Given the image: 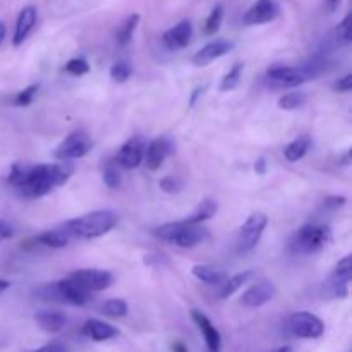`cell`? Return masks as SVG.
I'll return each mask as SVG.
<instances>
[{
	"mask_svg": "<svg viewBox=\"0 0 352 352\" xmlns=\"http://www.w3.org/2000/svg\"><path fill=\"white\" fill-rule=\"evenodd\" d=\"M254 170H256L258 174H265V170H267V162H265V158H260V160L254 164Z\"/></svg>",
	"mask_w": 352,
	"mask_h": 352,
	"instance_id": "b9f144b4",
	"label": "cell"
},
{
	"mask_svg": "<svg viewBox=\"0 0 352 352\" xmlns=\"http://www.w3.org/2000/svg\"><path fill=\"white\" fill-rule=\"evenodd\" d=\"M9 287H10V282L2 280V278H0V294H2V292H6Z\"/></svg>",
	"mask_w": 352,
	"mask_h": 352,
	"instance_id": "ee69618b",
	"label": "cell"
},
{
	"mask_svg": "<svg viewBox=\"0 0 352 352\" xmlns=\"http://www.w3.org/2000/svg\"><path fill=\"white\" fill-rule=\"evenodd\" d=\"M3 38H6V26H3V24L0 23V45H2Z\"/></svg>",
	"mask_w": 352,
	"mask_h": 352,
	"instance_id": "f6af8a7d",
	"label": "cell"
},
{
	"mask_svg": "<svg viewBox=\"0 0 352 352\" xmlns=\"http://www.w3.org/2000/svg\"><path fill=\"white\" fill-rule=\"evenodd\" d=\"M138 23H140V14H131V16H127L124 19V23L117 30V43L120 47H126V45L131 43L134 31L138 28Z\"/></svg>",
	"mask_w": 352,
	"mask_h": 352,
	"instance_id": "d4e9b609",
	"label": "cell"
},
{
	"mask_svg": "<svg viewBox=\"0 0 352 352\" xmlns=\"http://www.w3.org/2000/svg\"><path fill=\"white\" fill-rule=\"evenodd\" d=\"M232 48H234L232 41H227V40L210 41V43H206L205 47L199 48V50L196 52L195 57H192V64L198 65V67H205V65L212 64V62L217 60V58L229 54Z\"/></svg>",
	"mask_w": 352,
	"mask_h": 352,
	"instance_id": "5bb4252c",
	"label": "cell"
},
{
	"mask_svg": "<svg viewBox=\"0 0 352 352\" xmlns=\"http://www.w3.org/2000/svg\"><path fill=\"white\" fill-rule=\"evenodd\" d=\"M344 165H349V151H347L346 155H344V162H342Z\"/></svg>",
	"mask_w": 352,
	"mask_h": 352,
	"instance_id": "7dc6e473",
	"label": "cell"
},
{
	"mask_svg": "<svg viewBox=\"0 0 352 352\" xmlns=\"http://www.w3.org/2000/svg\"><path fill=\"white\" fill-rule=\"evenodd\" d=\"M103 182H105L110 189L119 188L120 182H122V177H120V172L116 165H109V167L105 168V172H103Z\"/></svg>",
	"mask_w": 352,
	"mask_h": 352,
	"instance_id": "d6a6232c",
	"label": "cell"
},
{
	"mask_svg": "<svg viewBox=\"0 0 352 352\" xmlns=\"http://www.w3.org/2000/svg\"><path fill=\"white\" fill-rule=\"evenodd\" d=\"M332 241V230L327 226H309L301 227L291 239V250L296 254H313L322 251Z\"/></svg>",
	"mask_w": 352,
	"mask_h": 352,
	"instance_id": "5b68a950",
	"label": "cell"
},
{
	"mask_svg": "<svg viewBox=\"0 0 352 352\" xmlns=\"http://www.w3.org/2000/svg\"><path fill=\"white\" fill-rule=\"evenodd\" d=\"M71 239L72 236L69 234V230L65 229V227H62V229L47 230V232L40 234V236L36 237V241L41 244V246L55 248V250H58V248H65L69 243H71Z\"/></svg>",
	"mask_w": 352,
	"mask_h": 352,
	"instance_id": "44dd1931",
	"label": "cell"
},
{
	"mask_svg": "<svg viewBox=\"0 0 352 352\" xmlns=\"http://www.w3.org/2000/svg\"><path fill=\"white\" fill-rule=\"evenodd\" d=\"M93 141L85 131H76V133L69 134L64 141L57 146L54 157L57 160H76V158H82L91 151Z\"/></svg>",
	"mask_w": 352,
	"mask_h": 352,
	"instance_id": "ba28073f",
	"label": "cell"
},
{
	"mask_svg": "<svg viewBox=\"0 0 352 352\" xmlns=\"http://www.w3.org/2000/svg\"><path fill=\"white\" fill-rule=\"evenodd\" d=\"M280 9H278L277 2L274 0H258L256 3L250 7L244 14L243 21L244 24H250V26H254V24H265L274 21L275 17L278 16Z\"/></svg>",
	"mask_w": 352,
	"mask_h": 352,
	"instance_id": "4fadbf2b",
	"label": "cell"
},
{
	"mask_svg": "<svg viewBox=\"0 0 352 352\" xmlns=\"http://www.w3.org/2000/svg\"><path fill=\"white\" fill-rule=\"evenodd\" d=\"M308 102V95L305 91H291L285 93L278 98V109L282 110H296L301 109Z\"/></svg>",
	"mask_w": 352,
	"mask_h": 352,
	"instance_id": "4316f807",
	"label": "cell"
},
{
	"mask_svg": "<svg viewBox=\"0 0 352 352\" xmlns=\"http://www.w3.org/2000/svg\"><path fill=\"white\" fill-rule=\"evenodd\" d=\"M192 275L198 278L199 282H205L208 285H220L223 280H226V275L220 268L213 267V265H195L191 268Z\"/></svg>",
	"mask_w": 352,
	"mask_h": 352,
	"instance_id": "603a6c76",
	"label": "cell"
},
{
	"mask_svg": "<svg viewBox=\"0 0 352 352\" xmlns=\"http://www.w3.org/2000/svg\"><path fill=\"white\" fill-rule=\"evenodd\" d=\"M337 38H339V43L349 45L352 40V16L347 14L342 19V23L337 28Z\"/></svg>",
	"mask_w": 352,
	"mask_h": 352,
	"instance_id": "1f68e13d",
	"label": "cell"
},
{
	"mask_svg": "<svg viewBox=\"0 0 352 352\" xmlns=\"http://www.w3.org/2000/svg\"><path fill=\"white\" fill-rule=\"evenodd\" d=\"M36 91H38V85L28 86V88L23 89V91L17 93V96L14 98V103H16L17 107H28L31 102H33L34 96H36Z\"/></svg>",
	"mask_w": 352,
	"mask_h": 352,
	"instance_id": "836d02e7",
	"label": "cell"
},
{
	"mask_svg": "<svg viewBox=\"0 0 352 352\" xmlns=\"http://www.w3.org/2000/svg\"><path fill=\"white\" fill-rule=\"evenodd\" d=\"M160 188L164 189L168 195H174V192H181L182 188H184V182L182 179L175 177V175H167L160 181Z\"/></svg>",
	"mask_w": 352,
	"mask_h": 352,
	"instance_id": "e575fe53",
	"label": "cell"
},
{
	"mask_svg": "<svg viewBox=\"0 0 352 352\" xmlns=\"http://www.w3.org/2000/svg\"><path fill=\"white\" fill-rule=\"evenodd\" d=\"M241 76H243V64H236L226 76H223L222 82H220V91H232L239 86Z\"/></svg>",
	"mask_w": 352,
	"mask_h": 352,
	"instance_id": "f1b7e54d",
	"label": "cell"
},
{
	"mask_svg": "<svg viewBox=\"0 0 352 352\" xmlns=\"http://www.w3.org/2000/svg\"><path fill=\"white\" fill-rule=\"evenodd\" d=\"M172 352H189V351H188V347L184 346V344L175 342L174 346H172Z\"/></svg>",
	"mask_w": 352,
	"mask_h": 352,
	"instance_id": "7bdbcfd3",
	"label": "cell"
},
{
	"mask_svg": "<svg viewBox=\"0 0 352 352\" xmlns=\"http://www.w3.org/2000/svg\"><path fill=\"white\" fill-rule=\"evenodd\" d=\"M12 234H14L12 226H10L9 222H6V220H0V243L9 239V237H12Z\"/></svg>",
	"mask_w": 352,
	"mask_h": 352,
	"instance_id": "74e56055",
	"label": "cell"
},
{
	"mask_svg": "<svg viewBox=\"0 0 352 352\" xmlns=\"http://www.w3.org/2000/svg\"><path fill=\"white\" fill-rule=\"evenodd\" d=\"M275 294H277L275 285L272 284V282L261 280L258 282V284L251 285V287L244 292L243 298H241V302H243L246 308H261V306H265L267 302H270L272 299L275 298Z\"/></svg>",
	"mask_w": 352,
	"mask_h": 352,
	"instance_id": "8fae6325",
	"label": "cell"
},
{
	"mask_svg": "<svg viewBox=\"0 0 352 352\" xmlns=\"http://www.w3.org/2000/svg\"><path fill=\"white\" fill-rule=\"evenodd\" d=\"M119 222V217L112 210H96V212L86 213L74 220H69L65 223V229L69 230L72 237H81V239H96L105 234H109Z\"/></svg>",
	"mask_w": 352,
	"mask_h": 352,
	"instance_id": "7a4b0ae2",
	"label": "cell"
},
{
	"mask_svg": "<svg viewBox=\"0 0 352 352\" xmlns=\"http://www.w3.org/2000/svg\"><path fill=\"white\" fill-rule=\"evenodd\" d=\"M268 226V217L261 212L251 213L239 229V236H237V250L241 253H248V251L254 250L256 244L260 243L261 236H263L265 229Z\"/></svg>",
	"mask_w": 352,
	"mask_h": 352,
	"instance_id": "52a82bcc",
	"label": "cell"
},
{
	"mask_svg": "<svg viewBox=\"0 0 352 352\" xmlns=\"http://www.w3.org/2000/svg\"><path fill=\"white\" fill-rule=\"evenodd\" d=\"M289 329L299 339H320L325 333V323L309 311H298L289 318Z\"/></svg>",
	"mask_w": 352,
	"mask_h": 352,
	"instance_id": "9c48e42d",
	"label": "cell"
},
{
	"mask_svg": "<svg viewBox=\"0 0 352 352\" xmlns=\"http://www.w3.org/2000/svg\"><path fill=\"white\" fill-rule=\"evenodd\" d=\"M250 277H251V272H243V274H237V275H232V277L226 278V280L220 284V287H222L220 289V298L222 299L230 298L234 292L239 291V289L250 280Z\"/></svg>",
	"mask_w": 352,
	"mask_h": 352,
	"instance_id": "484cf974",
	"label": "cell"
},
{
	"mask_svg": "<svg viewBox=\"0 0 352 352\" xmlns=\"http://www.w3.org/2000/svg\"><path fill=\"white\" fill-rule=\"evenodd\" d=\"M316 76L311 67H291V65H272L267 71V81L278 88H294Z\"/></svg>",
	"mask_w": 352,
	"mask_h": 352,
	"instance_id": "8992f818",
	"label": "cell"
},
{
	"mask_svg": "<svg viewBox=\"0 0 352 352\" xmlns=\"http://www.w3.org/2000/svg\"><path fill=\"white\" fill-rule=\"evenodd\" d=\"M34 322H36V325L43 332L57 333L64 329L65 323H67V318L60 311H40L34 315Z\"/></svg>",
	"mask_w": 352,
	"mask_h": 352,
	"instance_id": "ffe728a7",
	"label": "cell"
},
{
	"mask_svg": "<svg viewBox=\"0 0 352 352\" xmlns=\"http://www.w3.org/2000/svg\"><path fill=\"white\" fill-rule=\"evenodd\" d=\"M33 352H65V347L60 344H48V346H43L41 349Z\"/></svg>",
	"mask_w": 352,
	"mask_h": 352,
	"instance_id": "ab89813d",
	"label": "cell"
},
{
	"mask_svg": "<svg viewBox=\"0 0 352 352\" xmlns=\"http://www.w3.org/2000/svg\"><path fill=\"white\" fill-rule=\"evenodd\" d=\"M340 3H342V0H327L325 7L329 12H336V10L340 7Z\"/></svg>",
	"mask_w": 352,
	"mask_h": 352,
	"instance_id": "60d3db41",
	"label": "cell"
},
{
	"mask_svg": "<svg viewBox=\"0 0 352 352\" xmlns=\"http://www.w3.org/2000/svg\"><path fill=\"white\" fill-rule=\"evenodd\" d=\"M309 146H311V141H309L308 136H299L298 140L291 141V143L285 146L284 157L287 158L289 162H298L305 157L309 151Z\"/></svg>",
	"mask_w": 352,
	"mask_h": 352,
	"instance_id": "cb8c5ba5",
	"label": "cell"
},
{
	"mask_svg": "<svg viewBox=\"0 0 352 352\" xmlns=\"http://www.w3.org/2000/svg\"><path fill=\"white\" fill-rule=\"evenodd\" d=\"M155 236L177 248H196L198 244L210 239L208 229L201 227V223L196 226V223H189L186 220L164 223L155 230Z\"/></svg>",
	"mask_w": 352,
	"mask_h": 352,
	"instance_id": "3957f363",
	"label": "cell"
},
{
	"mask_svg": "<svg viewBox=\"0 0 352 352\" xmlns=\"http://www.w3.org/2000/svg\"><path fill=\"white\" fill-rule=\"evenodd\" d=\"M192 38V24L189 21H181L174 28L164 33V43L168 50H181L188 47Z\"/></svg>",
	"mask_w": 352,
	"mask_h": 352,
	"instance_id": "ac0fdd59",
	"label": "cell"
},
{
	"mask_svg": "<svg viewBox=\"0 0 352 352\" xmlns=\"http://www.w3.org/2000/svg\"><path fill=\"white\" fill-rule=\"evenodd\" d=\"M131 74H133V67H131V64L127 60L116 62L112 65V69H110V78L116 82H126L131 78Z\"/></svg>",
	"mask_w": 352,
	"mask_h": 352,
	"instance_id": "4dcf8cb0",
	"label": "cell"
},
{
	"mask_svg": "<svg viewBox=\"0 0 352 352\" xmlns=\"http://www.w3.org/2000/svg\"><path fill=\"white\" fill-rule=\"evenodd\" d=\"M217 212H219V203H217V199L205 198L199 201V205L196 206L195 212L186 219V222L199 226V223H203L205 220H210L212 217H215Z\"/></svg>",
	"mask_w": 352,
	"mask_h": 352,
	"instance_id": "7402d4cb",
	"label": "cell"
},
{
	"mask_svg": "<svg viewBox=\"0 0 352 352\" xmlns=\"http://www.w3.org/2000/svg\"><path fill=\"white\" fill-rule=\"evenodd\" d=\"M174 144L167 138H158L153 140L146 148H144V158H146V167L150 170H158L164 165L165 158L172 153Z\"/></svg>",
	"mask_w": 352,
	"mask_h": 352,
	"instance_id": "2e32d148",
	"label": "cell"
},
{
	"mask_svg": "<svg viewBox=\"0 0 352 352\" xmlns=\"http://www.w3.org/2000/svg\"><path fill=\"white\" fill-rule=\"evenodd\" d=\"M72 174V168L60 160L58 164L28 165L16 164L9 174V182L19 189V192L26 198H41L48 195L54 188L65 184Z\"/></svg>",
	"mask_w": 352,
	"mask_h": 352,
	"instance_id": "6da1fadb",
	"label": "cell"
},
{
	"mask_svg": "<svg viewBox=\"0 0 352 352\" xmlns=\"http://www.w3.org/2000/svg\"><path fill=\"white\" fill-rule=\"evenodd\" d=\"M36 294L45 301H58L72 306H85L91 299V292L86 291L82 285L72 280L71 277L43 285V287L38 289Z\"/></svg>",
	"mask_w": 352,
	"mask_h": 352,
	"instance_id": "277c9868",
	"label": "cell"
},
{
	"mask_svg": "<svg viewBox=\"0 0 352 352\" xmlns=\"http://www.w3.org/2000/svg\"><path fill=\"white\" fill-rule=\"evenodd\" d=\"M100 313L110 318H122L127 315V302L124 299H109L100 306Z\"/></svg>",
	"mask_w": 352,
	"mask_h": 352,
	"instance_id": "83f0119b",
	"label": "cell"
},
{
	"mask_svg": "<svg viewBox=\"0 0 352 352\" xmlns=\"http://www.w3.org/2000/svg\"><path fill=\"white\" fill-rule=\"evenodd\" d=\"M347 199L344 196H330V198L325 199L327 208H340V206L346 205Z\"/></svg>",
	"mask_w": 352,
	"mask_h": 352,
	"instance_id": "f35d334b",
	"label": "cell"
},
{
	"mask_svg": "<svg viewBox=\"0 0 352 352\" xmlns=\"http://www.w3.org/2000/svg\"><path fill=\"white\" fill-rule=\"evenodd\" d=\"M144 148L146 146L141 138H133V140L126 141L117 153V164L127 170L140 167L141 162L144 160Z\"/></svg>",
	"mask_w": 352,
	"mask_h": 352,
	"instance_id": "7c38bea8",
	"label": "cell"
},
{
	"mask_svg": "<svg viewBox=\"0 0 352 352\" xmlns=\"http://www.w3.org/2000/svg\"><path fill=\"white\" fill-rule=\"evenodd\" d=\"M36 21H38L36 7L28 6L21 10L16 21V30H14V38H12L14 47H19V45H23L24 41H26V38L30 36L33 28L36 26Z\"/></svg>",
	"mask_w": 352,
	"mask_h": 352,
	"instance_id": "e0dca14e",
	"label": "cell"
},
{
	"mask_svg": "<svg viewBox=\"0 0 352 352\" xmlns=\"http://www.w3.org/2000/svg\"><path fill=\"white\" fill-rule=\"evenodd\" d=\"M274 352H294V351H292V347L284 346V347H278V349L274 351Z\"/></svg>",
	"mask_w": 352,
	"mask_h": 352,
	"instance_id": "bcb514c9",
	"label": "cell"
},
{
	"mask_svg": "<svg viewBox=\"0 0 352 352\" xmlns=\"http://www.w3.org/2000/svg\"><path fill=\"white\" fill-rule=\"evenodd\" d=\"M223 19V6H215L213 10L210 12V16L206 17V23H205V33L206 34H215L217 31L220 30V24H222Z\"/></svg>",
	"mask_w": 352,
	"mask_h": 352,
	"instance_id": "f546056e",
	"label": "cell"
},
{
	"mask_svg": "<svg viewBox=\"0 0 352 352\" xmlns=\"http://www.w3.org/2000/svg\"><path fill=\"white\" fill-rule=\"evenodd\" d=\"M191 318H192V322L196 323V327L199 329V332H201L208 351L210 352H220V347H222V337H220V332L217 330V327L210 322L208 316L203 315V313L198 311V309H192Z\"/></svg>",
	"mask_w": 352,
	"mask_h": 352,
	"instance_id": "9a60e30c",
	"label": "cell"
},
{
	"mask_svg": "<svg viewBox=\"0 0 352 352\" xmlns=\"http://www.w3.org/2000/svg\"><path fill=\"white\" fill-rule=\"evenodd\" d=\"M65 71L72 76H82L86 72H89V65L85 58H71V60L65 64Z\"/></svg>",
	"mask_w": 352,
	"mask_h": 352,
	"instance_id": "d590c367",
	"label": "cell"
},
{
	"mask_svg": "<svg viewBox=\"0 0 352 352\" xmlns=\"http://www.w3.org/2000/svg\"><path fill=\"white\" fill-rule=\"evenodd\" d=\"M82 333L95 342H105V340L116 339L119 336V330L110 323L100 322V320H88L82 325Z\"/></svg>",
	"mask_w": 352,
	"mask_h": 352,
	"instance_id": "d6986e66",
	"label": "cell"
},
{
	"mask_svg": "<svg viewBox=\"0 0 352 352\" xmlns=\"http://www.w3.org/2000/svg\"><path fill=\"white\" fill-rule=\"evenodd\" d=\"M69 277L78 282L79 285L89 292L107 291L113 284V275L109 270H100V268H82V270L72 272Z\"/></svg>",
	"mask_w": 352,
	"mask_h": 352,
	"instance_id": "30bf717a",
	"label": "cell"
},
{
	"mask_svg": "<svg viewBox=\"0 0 352 352\" xmlns=\"http://www.w3.org/2000/svg\"><path fill=\"white\" fill-rule=\"evenodd\" d=\"M333 88L340 93H349L352 89V74H346L333 85Z\"/></svg>",
	"mask_w": 352,
	"mask_h": 352,
	"instance_id": "8d00e7d4",
	"label": "cell"
}]
</instances>
